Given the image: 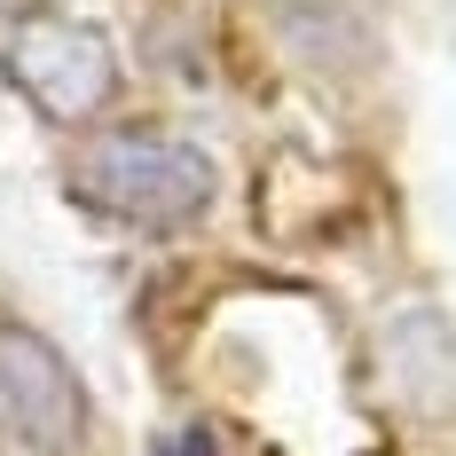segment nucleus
Returning <instances> with one entry per match:
<instances>
[{"mask_svg": "<svg viewBox=\"0 0 456 456\" xmlns=\"http://www.w3.org/2000/svg\"><path fill=\"white\" fill-rule=\"evenodd\" d=\"M0 16H8V24H16V16H24V0H0Z\"/></svg>", "mask_w": 456, "mask_h": 456, "instance_id": "7", "label": "nucleus"}, {"mask_svg": "<svg viewBox=\"0 0 456 456\" xmlns=\"http://www.w3.org/2000/svg\"><path fill=\"white\" fill-rule=\"evenodd\" d=\"M0 71H8V87L24 94L47 126H87L118 94V47H110L102 24L24 8L8 24V40H0Z\"/></svg>", "mask_w": 456, "mask_h": 456, "instance_id": "2", "label": "nucleus"}, {"mask_svg": "<svg viewBox=\"0 0 456 456\" xmlns=\"http://www.w3.org/2000/svg\"><path fill=\"white\" fill-rule=\"evenodd\" d=\"M71 197L126 228H189L213 205V158L158 126H110V134L79 142Z\"/></svg>", "mask_w": 456, "mask_h": 456, "instance_id": "1", "label": "nucleus"}, {"mask_svg": "<svg viewBox=\"0 0 456 456\" xmlns=\"http://www.w3.org/2000/svg\"><path fill=\"white\" fill-rule=\"evenodd\" d=\"M158 456H221V449H213V433H166Z\"/></svg>", "mask_w": 456, "mask_h": 456, "instance_id": "6", "label": "nucleus"}, {"mask_svg": "<svg viewBox=\"0 0 456 456\" xmlns=\"http://www.w3.org/2000/svg\"><path fill=\"white\" fill-rule=\"evenodd\" d=\"M0 433L32 456H71L87 441V394L40 330L0 322Z\"/></svg>", "mask_w": 456, "mask_h": 456, "instance_id": "3", "label": "nucleus"}, {"mask_svg": "<svg viewBox=\"0 0 456 456\" xmlns=\"http://www.w3.org/2000/svg\"><path fill=\"white\" fill-rule=\"evenodd\" d=\"M378 354H386V386L402 402H417V410H449L456 402V330L433 307H402L378 330Z\"/></svg>", "mask_w": 456, "mask_h": 456, "instance_id": "4", "label": "nucleus"}, {"mask_svg": "<svg viewBox=\"0 0 456 456\" xmlns=\"http://www.w3.org/2000/svg\"><path fill=\"white\" fill-rule=\"evenodd\" d=\"M283 32H291V40H307V32H315V47H299L307 63H322L330 47H346L354 63H370V32H362V24H346V16H322V8H291V16H283Z\"/></svg>", "mask_w": 456, "mask_h": 456, "instance_id": "5", "label": "nucleus"}]
</instances>
